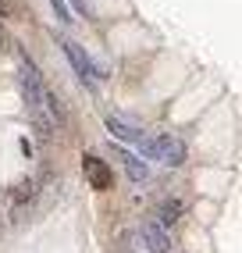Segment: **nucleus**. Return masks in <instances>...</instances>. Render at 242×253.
Segmentation results:
<instances>
[{
    "label": "nucleus",
    "instance_id": "obj_1",
    "mask_svg": "<svg viewBox=\"0 0 242 253\" xmlns=\"http://www.w3.org/2000/svg\"><path fill=\"white\" fill-rule=\"evenodd\" d=\"M139 150L143 157L150 161H161L167 168H178L185 161V143L178 136H153V139H139Z\"/></svg>",
    "mask_w": 242,
    "mask_h": 253
},
{
    "label": "nucleus",
    "instance_id": "obj_2",
    "mask_svg": "<svg viewBox=\"0 0 242 253\" xmlns=\"http://www.w3.org/2000/svg\"><path fill=\"white\" fill-rule=\"evenodd\" d=\"M61 46H64V54H68V61H72V68L79 72V79L85 82V86H89V89H96L100 86V79L103 75H107V72H100V64L89 57V54H85V50L75 43V40H61Z\"/></svg>",
    "mask_w": 242,
    "mask_h": 253
},
{
    "label": "nucleus",
    "instance_id": "obj_3",
    "mask_svg": "<svg viewBox=\"0 0 242 253\" xmlns=\"http://www.w3.org/2000/svg\"><path fill=\"white\" fill-rule=\"evenodd\" d=\"M82 175H85V182H89L93 189H111V185H114V175H111L107 161L96 157V154H85L82 157Z\"/></svg>",
    "mask_w": 242,
    "mask_h": 253
},
{
    "label": "nucleus",
    "instance_id": "obj_4",
    "mask_svg": "<svg viewBox=\"0 0 242 253\" xmlns=\"http://www.w3.org/2000/svg\"><path fill=\"white\" fill-rule=\"evenodd\" d=\"M143 243L150 253H167L171 250V239H167V228L161 221H143Z\"/></svg>",
    "mask_w": 242,
    "mask_h": 253
},
{
    "label": "nucleus",
    "instance_id": "obj_5",
    "mask_svg": "<svg viewBox=\"0 0 242 253\" xmlns=\"http://www.w3.org/2000/svg\"><path fill=\"white\" fill-rule=\"evenodd\" d=\"M118 157H121V164H125V171H128V178L132 182H146L150 178V164L143 161V157H135V154H128V150H118Z\"/></svg>",
    "mask_w": 242,
    "mask_h": 253
},
{
    "label": "nucleus",
    "instance_id": "obj_6",
    "mask_svg": "<svg viewBox=\"0 0 242 253\" xmlns=\"http://www.w3.org/2000/svg\"><path fill=\"white\" fill-rule=\"evenodd\" d=\"M103 125H107V132H111V136H118V139H128V143H139V139H143L139 128L128 125V122H121V118H114V114H111Z\"/></svg>",
    "mask_w": 242,
    "mask_h": 253
},
{
    "label": "nucleus",
    "instance_id": "obj_7",
    "mask_svg": "<svg viewBox=\"0 0 242 253\" xmlns=\"http://www.w3.org/2000/svg\"><path fill=\"white\" fill-rule=\"evenodd\" d=\"M182 211H185V204H182V200H164V204H161V225L178 221V217H182Z\"/></svg>",
    "mask_w": 242,
    "mask_h": 253
},
{
    "label": "nucleus",
    "instance_id": "obj_8",
    "mask_svg": "<svg viewBox=\"0 0 242 253\" xmlns=\"http://www.w3.org/2000/svg\"><path fill=\"white\" fill-rule=\"evenodd\" d=\"M50 7H54V14H57L61 22H72V11H68L64 0H50Z\"/></svg>",
    "mask_w": 242,
    "mask_h": 253
},
{
    "label": "nucleus",
    "instance_id": "obj_9",
    "mask_svg": "<svg viewBox=\"0 0 242 253\" xmlns=\"http://www.w3.org/2000/svg\"><path fill=\"white\" fill-rule=\"evenodd\" d=\"M75 4H79V7H85V4H82V0H75Z\"/></svg>",
    "mask_w": 242,
    "mask_h": 253
}]
</instances>
